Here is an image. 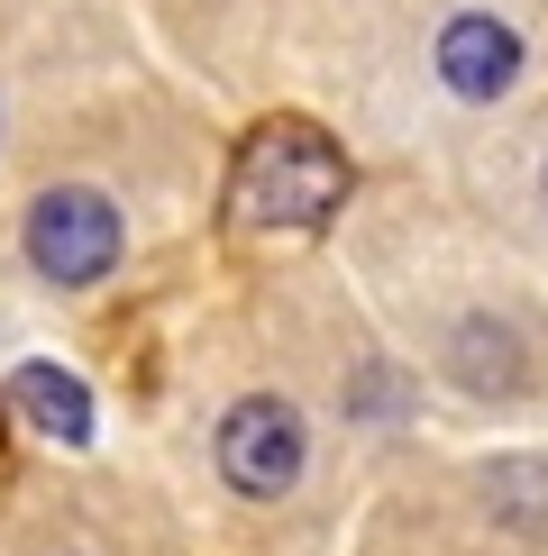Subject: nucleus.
Instances as JSON below:
<instances>
[{"label":"nucleus","instance_id":"obj_2","mask_svg":"<svg viewBox=\"0 0 548 556\" xmlns=\"http://www.w3.org/2000/svg\"><path fill=\"white\" fill-rule=\"evenodd\" d=\"M28 265L46 274V283H64V292L101 283V274L120 265V211H110L101 192H83V182L46 192L28 211Z\"/></svg>","mask_w":548,"mask_h":556},{"label":"nucleus","instance_id":"obj_1","mask_svg":"<svg viewBox=\"0 0 548 556\" xmlns=\"http://www.w3.org/2000/svg\"><path fill=\"white\" fill-rule=\"evenodd\" d=\"M338 201H348V155L311 119H265L228 165V228H247V238H274V228L311 238V228H329Z\"/></svg>","mask_w":548,"mask_h":556},{"label":"nucleus","instance_id":"obj_4","mask_svg":"<svg viewBox=\"0 0 548 556\" xmlns=\"http://www.w3.org/2000/svg\"><path fill=\"white\" fill-rule=\"evenodd\" d=\"M439 83L457 91V101H502V91L521 83V37L502 28V18L466 10L439 28Z\"/></svg>","mask_w":548,"mask_h":556},{"label":"nucleus","instance_id":"obj_5","mask_svg":"<svg viewBox=\"0 0 548 556\" xmlns=\"http://www.w3.org/2000/svg\"><path fill=\"white\" fill-rule=\"evenodd\" d=\"M10 402H18V420H28L37 438H55V447H91V392H83V375H64V365H18Z\"/></svg>","mask_w":548,"mask_h":556},{"label":"nucleus","instance_id":"obj_3","mask_svg":"<svg viewBox=\"0 0 548 556\" xmlns=\"http://www.w3.org/2000/svg\"><path fill=\"white\" fill-rule=\"evenodd\" d=\"M220 475L238 483L247 502H284L302 483V410L292 402H238L220 420Z\"/></svg>","mask_w":548,"mask_h":556}]
</instances>
